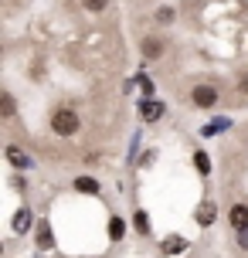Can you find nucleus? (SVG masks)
I'll use <instances>...</instances> for the list:
<instances>
[{"label": "nucleus", "instance_id": "f257e3e1", "mask_svg": "<svg viewBox=\"0 0 248 258\" xmlns=\"http://www.w3.org/2000/svg\"><path fill=\"white\" fill-rule=\"evenodd\" d=\"M51 129L58 133V136H75L82 129V119H79V112L72 109V105H58L51 112Z\"/></svg>", "mask_w": 248, "mask_h": 258}, {"label": "nucleus", "instance_id": "f03ea898", "mask_svg": "<svg viewBox=\"0 0 248 258\" xmlns=\"http://www.w3.org/2000/svg\"><path fill=\"white\" fill-rule=\"evenodd\" d=\"M218 102H221V89L214 82H201L191 89V105H197V109H214Z\"/></svg>", "mask_w": 248, "mask_h": 258}, {"label": "nucleus", "instance_id": "7ed1b4c3", "mask_svg": "<svg viewBox=\"0 0 248 258\" xmlns=\"http://www.w3.org/2000/svg\"><path fill=\"white\" fill-rule=\"evenodd\" d=\"M140 116H143V122H157V119H163V102H157L153 95L140 99Z\"/></svg>", "mask_w": 248, "mask_h": 258}, {"label": "nucleus", "instance_id": "20e7f679", "mask_svg": "<svg viewBox=\"0 0 248 258\" xmlns=\"http://www.w3.org/2000/svg\"><path fill=\"white\" fill-rule=\"evenodd\" d=\"M163 51H167V44L160 38H143L140 41V54H143L146 61H157V58H163Z\"/></svg>", "mask_w": 248, "mask_h": 258}, {"label": "nucleus", "instance_id": "39448f33", "mask_svg": "<svg viewBox=\"0 0 248 258\" xmlns=\"http://www.w3.org/2000/svg\"><path fill=\"white\" fill-rule=\"evenodd\" d=\"M228 224H231L235 231H245L248 228V204H231V211H228Z\"/></svg>", "mask_w": 248, "mask_h": 258}, {"label": "nucleus", "instance_id": "423d86ee", "mask_svg": "<svg viewBox=\"0 0 248 258\" xmlns=\"http://www.w3.org/2000/svg\"><path fill=\"white\" fill-rule=\"evenodd\" d=\"M7 163H11L14 170H31V156L24 153V150H21V146H7Z\"/></svg>", "mask_w": 248, "mask_h": 258}, {"label": "nucleus", "instance_id": "0eeeda50", "mask_svg": "<svg viewBox=\"0 0 248 258\" xmlns=\"http://www.w3.org/2000/svg\"><path fill=\"white\" fill-rule=\"evenodd\" d=\"M14 112H17V99H14L11 92H4V95H0V119H4V122H11Z\"/></svg>", "mask_w": 248, "mask_h": 258}, {"label": "nucleus", "instance_id": "6e6552de", "mask_svg": "<svg viewBox=\"0 0 248 258\" xmlns=\"http://www.w3.org/2000/svg\"><path fill=\"white\" fill-rule=\"evenodd\" d=\"M31 224H34V218H31V211H27V207H21V211L14 214V221H11V228H14L17 234H24Z\"/></svg>", "mask_w": 248, "mask_h": 258}, {"label": "nucleus", "instance_id": "1a4fd4ad", "mask_svg": "<svg viewBox=\"0 0 248 258\" xmlns=\"http://www.w3.org/2000/svg\"><path fill=\"white\" fill-rule=\"evenodd\" d=\"M34 241H38L41 251H48V248L54 245V238H51V224H48V221H41V224H38V238H34Z\"/></svg>", "mask_w": 248, "mask_h": 258}, {"label": "nucleus", "instance_id": "9d476101", "mask_svg": "<svg viewBox=\"0 0 248 258\" xmlns=\"http://www.w3.org/2000/svg\"><path fill=\"white\" fill-rule=\"evenodd\" d=\"M75 190H79V194H92V197H95L102 187H99L95 177H75Z\"/></svg>", "mask_w": 248, "mask_h": 258}, {"label": "nucleus", "instance_id": "9b49d317", "mask_svg": "<svg viewBox=\"0 0 248 258\" xmlns=\"http://www.w3.org/2000/svg\"><path fill=\"white\" fill-rule=\"evenodd\" d=\"M122 234H126V221L119 218V214H112L109 218V238L112 241H122Z\"/></svg>", "mask_w": 248, "mask_h": 258}, {"label": "nucleus", "instance_id": "f8f14e48", "mask_svg": "<svg viewBox=\"0 0 248 258\" xmlns=\"http://www.w3.org/2000/svg\"><path fill=\"white\" fill-rule=\"evenodd\" d=\"M214 218H218V214H214V204H201V211H197V224L208 228V224H214Z\"/></svg>", "mask_w": 248, "mask_h": 258}, {"label": "nucleus", "instance_id": "ddd939ff", "mask_svg": "<svg viewBox=\"0 0 248 258\" xmlns=\"http://www.w3.org/2000/svg\"><path fill=\"white\" fill-rule=\"evenodd\" d=\"M173 17H177V11H173V7H160L157 14H153V21H157V24H173Z\"/></svg>", "mask_w": 248, "mask_h": 258}, {"label": "nucleus", "instance_id": "4468645a", "mask_svg": "<svg viewBox=\"0 0 248 258\" xmlns=\"http://www.w3.org/2000/svg\"><path fill=\"white\" fill-rule=\"evenodd\" d=\"M194 167H197V173H211V156L204 153V150L194 153Z\"/></svg>", "mask_w": 248, "mask_h": 258}, {"label": "nucleus", "instance_id": "2eb2a0df", "mask_svg": "<svg viewBox=\"0 0 248 258\" xmlns=\"http://www.w3.org/2000/svg\"><path fill=\"white\" fill-rule=\"evenodd\" d=\"M183 248H187V241H183V238H177V234H173V238H170L167 245H163V251H167V255H180Z\"/></svg>", "mask_w": 248, "mask_h": 258}, {"label": "nucleus", "instance_id": "dca6fc26", "mask_svg": "<svg viewBox=\"0 0 248 258\" xmlns=\"http://www.w3.org/2000/svg\"><path fill=\"white\" fill-rule=\"evenodd\" d=\"M82 7H85L89 14H102L105 7H109V0H82Z\"/></svg>", "mask_w": 248, "mask_h": 258}, {"label": "nucleus", "instance_id": "f3484780", "mask_svg": "<svg viewBox=\"0 0 248 258\" xmlns=\"http://www.w3.org/2000/svg\"><path fill=\"white\" fill-rule=\"evenodd\" d=\"M136 228H140V231H150V221H146V214H143V211H136Z\"/></svg>", "mask_w": 248, "mask_h": 258}, {"label": "nucleus", "instance_id": "a211bd4d", "mask_svg": "<svg viewBox=\"0 0 248 258\" xmlns=\"http://www.w3.org/2000/svg\"><path fill=\"white\" fill-rule=\"evenodd\" d=\"M238 248L248 251V228H245V231H238Z\"/></svg>", "mask_w": 248, "mask_h": 258}, {"label": "nucleus", "instance_id": "6ab92c4d", "mask_svg": "<svg viewBox=\"0 0 248 258\" xmlns=\"http://www.w3.org/2000/svg\"><path fill=\"white\" fill-rule=\"evenodd\" d=\"M238 95H248V75L238 78Z\"/></svg>", "mask_w": 248, "mask_h": 258}, {"label": "nucleus", "instance_id": "aec40b11", "mask_svg": "<svg viewBox=\"0 0 248 258\" xmlns=\"http://www.w3.org/2000/svg\"><path fill=\"white\" fill-rule=\"evenodd\" d=\"M201 133H204V136H214V133H218V122H208V126L201 129Z\"/></svg>", "mask_w": 248, "mask_h": 258}]
</instances>
